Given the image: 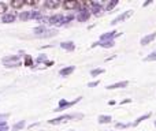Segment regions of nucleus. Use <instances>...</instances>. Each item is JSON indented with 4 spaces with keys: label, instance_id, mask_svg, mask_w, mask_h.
<instances>
[{
    "label": "nucleus",
    "instance_id": "nucleus-30",
    "mask_svg": "<svg viewBox=\"0 0 156 131\" xmlns=\"http://www.w3.org/2000/svg\"><path fill=\"white\" fill-rule=\"evenodd\" d=\"M129 126H131V124L130 123H117V128H126Z\"/></svg>",
    "mask_w": 156,
    "mask_h": 131
},
{
    "label": "nucleus",
    "instance_id": "nucleus-35",
    "mask_svg": "<svg viewBox=\"0 0 156 131\" xmlns=\"http://www.w3.org/2000/svg\"><path fill=\"white\" fill-rule=\"evenodd\" d=\"M152 3V1H151V0H149V1H147V3H144V7H147V6H149V4Z\"/></svg>",
    "mask_w": 156,
    "mask_h": 131
},
{
    "label": "nucleus",
    "instance_id": "nucleus-28",
    "mask_svg": "<svg viewBox=\"0 0 156 131\" xmlns=\"http://www.w3.org/2000/svg\"><path fill=\"white\" fill-rule=\"evenodd\" d=\"M44 62V64H45V62H47V55H40L37 59H36V63L39 64V63H43Z\"/></svg>",
    "mask_w": 156,
    "mask_h": 131
},
{
    "label": "nucleus",
    "instance_id": "nucleus-19",
    "mask_svg": "<svg viewBox=\"0 0 156 131\" xmlns=\"http://www.w3.org/2000/svg\"><path fill=\"white\" fill-rule=\"evenodd\" d=\"M18 17H19V19L23 21V22L28 21V19H30V11H23V12H21Z\"/></svg>",
    "mask_w": 156,
    "mask_h": 131
},
{
    "label": "nucleus",
    "instance_id": "nucleus-3",
    "mask_svg": "<svg viewBox=\"0 0 156 131\" xmlns=\"http://www.w3.org/2000/svg\"><path fill=\"white\" fill-rule=\"evenodd\" d=\"M50 23L53 26H62L64 25V17L62 14H58V15H53V17L50 18Z\"/></svg>",
    "mask_w": 156,
    "mask_h": 131
},
{
    "label": "nucleus",
    "instance_id": "nucleus-1",
    "mask_svg": "<svg viewBox=\"0 0 156 131\" xmlns=\"http://www.w3.org/2000/svg\"><path fill=\"white\" fill-rule=\"evenodd\" d=\"M78 101H81V97H78V98H75L74 101H67V100H61V101H59V106H58L56 109H53V111H56V112H61V111L66 109V108H70V106L75 105V104H77Z\"/></svg>",
    "mask_w": 156,
    "mask_h": 131
},
{
    "label": "nucleus",
    "instance_id": "nucleus-4",
    "mask_svg": "<svg viewBox=\"0 0 156 131\" xmlns=\"http://www.w3.org/2000/svg\"><path fill=\"white\" fill-rule=\"evenodd\" d=\"M89 17H90V11H89L88 8H82L77 15V21L78 22H86L89 19Z\"/></svg>",
    "mask_w": 156,
    "mask_h": 131
},
{
    "label": "nucleus",
    "instance_id": "nucleus-26",
    "mask_svg": "<svg viewBox=\"0 0 156 131\" xmlns=\"http://www.w3.org/2000/svg\"><path fill=\"white\" fill-rule=\"evenodd\" d=\"M117 4H118V0H112V1H110V3L107 4L106 10H107V11H111L114 7H115V6H117Z\"/></svg>",
    "mask_w": 156,
    "mask_h": 131
},
{
    "label": "nucleus",
    "instance_id": "nucleus-16",
    "mask_svg": "<svg viewBox=\"0 0 156 131\" xmlns=\"http://www.w3.org/2000/svg\"><path fill=\"white\" fill-rule=\"evenodd\" d=\"M149 117H151V114H145L144 116H140L139 119H137V120L133 122V123H131V126H133V127H137V126H139V124L141 123V122L147 120V119H149Z\"/></svg>",
    "mask_w": 156,
    "mask_h": 131
},
{
    "label": "nucleus",
    "instance_id": "nucleus-27",
    "mask_svg": "<svg viewBox=\"0 0 156 131\" xmlns=\"http://www.w3.org/2000/svg\"><path fill=\"white\" fill-rule=\"evenodd\" d=\"M55 34H56V30H47L44 34L39 35V37H52V35H55Z\"/></svg>",
    "mask_w": 156,
    "mask_h": 131
},
{
    "label": "nucleus",
    "instance_id": "nucleus-21",
    "mask_svg": "<svg viewBox=\"0 0 156 131\" xmlns=\"http://www.w3.org/2000/svg\"><path fill=\"white\" fill-rule=\"evenodd\" d=\"M33 32H34V34L41 35V34H44V33L47 32V28H45V26H39V28H36Z\"/></svg>",
    "mask_w": 156,
    "mask_h": 131
},
{
    "label": "nucleus",
    "instance_id": "nucleus-36",
    "mask_svg": "<svg viewBox=\"0 0 156 131\" xmlns=\"http://www.w3.org/2000/svg\"><path fill=\"white\" fill-rule=\"evenodd\" d=\"M155 127H156V120H155Z\"/></svg>",
    "mask_w": 156,
    "mask_h": 131
},
{
    "label": "nucleus",
    "instance_id": "nucleus-10",
    "mask_svg": "<svg viewBox=\"0 0 156 131\" xmlns=\"http://www.w3.org/2000/svg\"><path fill=\"white\" fill-rule=\"evenodd\" d=\"M19 62V56L18 55H12V56H6L3 57V63L4 66H8V64H14Z\"/></svg>",
    "mask_w": 156,
    "mask_h": 131
},
{
    "label": "nucleus",
    "instance_id": "nucleus-11",
    "mask_svg": "<svg viewBox=\"0 0 156 131\" xmlns=\"http://www.w3.org/2000/svg\"><path fill=\"white\" fill-rule=\"evenodd\" d=\"M45 8H51V10H56L59 6H61V1H58V0H47L45 3H44Z\"/></svg>",
    "mask_w": 156,
    "mask_h": 131
},
{
    "label": "nucleus",
    "instance_id": "nucleus-9",
    "mask_svg": "<svg viewBox=\"0 0 156 131\" xmlns=\"http://www.w3.org/2000/svg\"><path fill=\"white\" fill-rule=\"evenodd\" d=\"M155 38H156V32H155V33H151V34L144 35L140 43H141V45H148V44H151Z\"/></svg>",
    "mask_w": 156,
    "mask_h": 131
},
{
    "label": "nucleus",
    "instance_id": "nucleus-20",
    "mask_svg": "<svg viewBox=\"0 0 156 131\" xmlns=\"http://www.w3.org/2000/svg\"><path fill=\"white\" fill-rule=\"evenodd\" d=\"M23 127H25V120H21V122H18V123H15L14 126H12V131H19Z\"/></svg>",
    "mask_w": 156,
    "mask_h": 131
},
{
    "label": "nucleus",
    "instance_id": "nucleus-15",
    "mask_svg": "<svg viewBox=\"0 0 156 131\" xmlns=\"http://www.w3.org/2000/svg\"><path fill=\"white\" fill-rule=\"evenodd\" d=\"M74 70H75L74 66H70V67H64V68H62V70L59 71V74H61L62 77H67V75H70L71 72H74Z\"/></svg>",
    "mask_w": 156,
    "mask_h": 131
},
{
    "label": "nucleus",
    "instance_id": "nucleus-23",
    "mask_svg": "<svg viewBox=\"0 0 156 131\" xmlns=\"http://www.w3.org/2000/svg\"><path fill=\"white\" fill-rule=\"evenodd\" d=\"M25 66H29V67L34 66V64H33V59H32V56H29V55H25Z\"/></svg>",
    "mask_w": 156,
    "mask_h": 131
},
{
    "label": "nucleus",
    "instance_id": "nucleus-33",
    "mask_svg": "<svg viewBox=\"0 0 156 131\" xmlns=\"http://www.w3.org/2000/svg\"><path fill=\"white\" fill-rule=\"evenodd\" d=\"M129 103H131V98H126V100H123V101H121V105H123V104H129Z\"/></svg>",
    "mask_w": 156,
    "mask_h": 131
},
{
    "label": "nucleus",
    "instance_id": "nucleus-38",
    "mask_svg": "<svg viewBox=\"0 0 156 131\" xmlns=\"http://www.w3.org/2000/svg\"><path fill=\"white\" fill-rule=\"evenodd\" d=\"M70 131H74V130H70Z\"/></svg>",
    "mask_w": 156,
    "mask_h": 131
},
{
    "label": "nucleus",
    "instance_id": "nucleus-22",
    "mask_svg": "<svg viewBox=\"0 0 156 131\" xmlns=\"http://www.w3.org/2000/svg\"><path fill=\"white\" fill-rule=\"evenodd\" d=\"M30 18L40 21V19H41L43 17H41V12H40V11H30Z\"/></svg>",
    "mask_w": 156,
    "mask_h": 131
},
{
    "label": "nucleus",
    "instance_id": "nucleus-5",
    "mask_svg": "<svg viewBox=\"0 0 156 131\" xmlns=\"http://www.w3.org/2000/svg\"><path fill=\"white\" fill-rule=\"evenodd\" d=\"M73 117H74V115H63V116L56 117V119H51V120H48V123L50 124H61V123H64V122L73 119Z\"/></svg>",
    "mask_w": 156,
    "mask_h": 131
},
{
    "label": "nucleus",
    "instance_id": "nucleus-12",
    "mask_svg": "<svg viewBox=\"0 0 156 131\" xmlns=\"http://www.w3.org/2000/svg\"><path fill=\"white\" fill-rule=\"evenodd\" d=\"M129 85L128 81H122V82H117V83H112V85H108L107 89L108 90H114V89H121V88H126Z\"/></svg>",
    "mask_w": 156,
    "mask_h": 131
},
{
    "label": "nucleus",
    "instance_id": "nucleus-34",
    "mask_svg": "<svg viewBox=\"0 0 156 131\" xmlns=\"http://www.w3.org/2000/svg\"><path fill=\"white\" fill-rule=\"evenodd\" d=\"M26 4H30V6H36V1H33V0H30V1H26Z\"/></svg>",
    "mask_w": 156,
    "mask_h": 131
},
{
    "label": "nucleus",
    "instance_id": "nucleus-14",
    "mask_svg": "<svg viewBox=\"0 0 156 131\" xmlns=\"http://www.w3.org/2000/svg\"><path fill=\"white\" fill-rule=\"evenodd\" d=\"M90 11H93V14L95 15H100L101 14V11H103V6L100 3H95L93 1V4H92V10Z\"/></svg>",
    "mask_w": 156,
    "mask_h": 131
},
{
    "label": "nucleus",
    "instance_id": "nucleus-17",
    "mask_svg": "<svg viewBox=\"0 0 156 131\" xmlns=\"http://www.w3.org/2000/svg\"><path fill=\"white\" fill-rule=\"evenodd\" d=\"M10 4H11V7L12 8H21L26 4V1H23V0H12Z\"/></svg>",
    "mask_w": 156,
    "mask_h": 131
},
{
    "label": "nucleus",
    "instance_id": "nucleus-37",
    "mask_svg": "<svg viewBox=\"0 0 156 131\" xmlns=\"http://www.w3.org/2000/svg\"><path fill=\"white\" fill-rule=\"evenodd\" d=\"M106 131H111V130H106Z\"/></svg>",
    "mask_w": 156,
    "mask_h": 131
},
{
    "label": "nucleus",
    "instance_id": "nucleus-25",
    "mask_svg": "<svg viewBox=\"0 0 156 131\" xmlns=\"http://www.w3.org/2000/svg\"><path fill=\"white\" fill-rule=\"evenodd\" d=\"M144 62H156V52L151 53V55H148V56L144 59Z\"/></svg>",
    "mask_w": 156,
    "mask_h": 131
},
{
    "label": "nucleus",
    "instance_id": "nucleus-8",
    "mask_svg": "<svg viewBox=\"0 0 156 131\" xmlns=\"http://www.w3.org/2000/svg\"><path fill=\"white\" fill-rule=\"evenodd\" d=\"M64 10H75V8H79V3L77 0H67L63 3Z\"/></svg>",
    "mask_w": 156,
    "mask_h": 131
},
{
    "label": "nucleus",
    "instance_id": "nucleus-7",
    "mask_svg": "<svg viewBox=\"0 0 156 131\" xmlns=\"http://www.w3.org/2000/svg\"><path fill=\"white\" fill-rule=\"evenodd\" d=\"M17 19V14H15L14 11L12 12H6V14L1 17V22L3 23H11V22H14Z\"/></svg>",
    "mask_w": 156,
    "mask_h": 131
},
{
    "label": "nucleus",
    "instance_id": "nucleus-31",
    "mask_svg": "<svg viewBox=\"0 0 156 131\" xmlns=\"http://www.w3.org/2000/svg\"><path fill=\"white\" fill-rule=\"evenodd\" d=\"M0 131H8V126H7V123L0 124Z\"/></svg>",
    "mask_w": 156,
    "mask_h": 131
},
{
    "label": "nucleus",
    "instance_id": "nucleus-2",
    "mask_svg": "<svg viewBox=\"0 0 156 131\" xmlns=\"http://www.w3.org/2000/svg\"><path fill=\"white\" fill-rule=\"evenodd\" d=\"M131 15H133V10H128V11H125L123 14H121V15H118L115 19H114L112 22H111V25H118L119 22H123V21H126L128 18H130Z\"/></svg>",
    "mask_w": 156,
    "mask_h": 131
},
{
    "label": "nucleus",
    "instance_id": "nucleus-29",
    "mask_svg": "<svg viewBox=\"0 0 156 131\" xmlns=\"http://www.w3.org/2000/svg\"><path fill=\"white\" fill-rule=\"evenodd\" d=\"M6 11H7V4L3 3V1H0V14H6Z\"/></svg>",
    "mask_w": 156,
    "mask_h": 131
},
{
    "label": "nucleus",
    "instance_id": "nucleus-13",
    "mask_svg": "<svg viewBox=\"0 0 156 131\" xmlns=\"http://www.w3.org/2000/svg\"><path fill=\"white\" fill-rule=\"evenodd\" d=\"M61 46L63 48V49L69 51V52H71V51L75 49V45L73 41H64V43H61Z\"/></svg>",
    "mask_w": 156,
    "mask_h": 131
},
{
    "label": "nucleus",
    "instance_id": "nucleus-24",
    "mask_svg": "<svg viewBox=\"0 0 156 131\" xmlns=\"http://www.w3.org/2000/svg\"><path fill=\"white\" fill-rule=\"evenodd\" d=\"M103 72H104V68H95V70L90 71V75L96 77V75H100V74H103Z\"/></svg>",
    "mask_w": 156,
    "mask_h": 131
},
{
    "label": "nucleus",
    "instance_id": "nucleus-32",
    "mask_svg": "<svg viewBox=\"0 0 156 131\" xmlns=\"http://www.w3.org/2000/svg\"><path fill=\"white\" fill-rule=\"evenodd\" d=\"M99 83H100V82L99 81H95V82H90V83H89V88H95V86H97V85H99Z\"/></svg>",
    "mask_w": 156,
    "mask_h": 131
},
{
    "label": "nucleus",
    "instance_id": "nucleus-18",
    "mask_svg": "<svg viewBox=\"0 0 156 131\" xmlns=\"http://www.w3.org/2000/svg\"><path fill=\"white\" fill-rule=\"evenodd\" d=\"M112 117L108 116V115H100L99 116V123L100 124H106V123H111Z\"/></svg>",
    "mask_w": 156,
    "mask_h": 131
},
{
    "label": "nucleus",
    "instance_id": "nucleus-6",
    "mask_svg": "<svg viewBox=\"0 0 156 131\" xmlns=\"http://www.w3.org/2000/svg\"><path fill=\"white\" fill-rule=\"evenodd\" d=\"M117 35H121V33H118L117 30L104 33V34L100 35V41H110V40H114V37H117Z\"/></svg>",
    "mask_w": 156,
    "mask_h": 131
}]
</instances>
